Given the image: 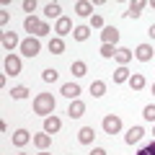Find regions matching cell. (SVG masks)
I'll list each match as a JSON object with an SVG mask.
<instances>
[{"label": "cell", "mask_w": 155, "mask_h": 155, "mask_svg": "<svg viewBox=\"0 0 155 155\" xmlns=\"http://www.w3.org/2000/svg\"><path fill=\"white\" fill-rule=\"evenodd\" d=\"M75 13H78L80 18L93 16V3H88V0H78V3H75Z\"/></svg>", "instance_id": "4fadbf2b"}, {"label": "cell", "mask_w": 155, "mask_h": 155, "mask_svg": "<svg viewBox=\"0 0 155 155\" xmlns=\"http://www.w3.org/2000/svg\"><path fill=\"white\" fill-rule=\"evenodd\" d=\"M145 5H147L145 0H132L129 3V11H127V18H140L142 11H145Z\"/></svg>", "instance_id": "5bb4252c"}, {"label": "cell", "mask_w": 155, "mask_h": 155, "mask_svg": "<svg viewBox=\"0 0 155 155\" xmlns=\"http://www.w3.org/2000/svg\"><path fill=\"white\" fill-rule=\"evenodd\" d=\"M28 93H31V91H28L26 85H16V88H11V98H16V101H21V98H26Z\"/></svg>", "instance_id": "484cf974"}, {"label": "cell", "mask_w": 155, "mask_h": 155, "mask_svg": "<svg viewBox=\"0 0 155 155\" xmlns=\"http://www.w3.org/2000/svg\"><path fill=\"white\" fill-rule=\"evenodd\" d=\"M3 67H5V75H21V57L8 54L5 62H3Z\"/></svg>", "instance_id": "277c9868"}, {"label": "cell", "mask_w": 155, "mask_h": 155, "mask_svg": "<svg viewBox=\"0 0 155 155\" xmlns=\"http://www.w3.org/2000/svg\"><path fill=\"white\" fill-rule=\"evenodd\" d=\"M34 145H36L39 150H47L52 145V134H47V132H41V134H34Z\"/></svg>", "instance_id": "ffe728a7"}, {"label": "cell", "mask_w": 155, "mask_h": 155, "mask_svg": "<svg viewBox=\"0 0 155 155\" xmlns=\"http://www.w3.org/2000/svg\"><path fill=\"white\" fill-rule=\"evenodd\" d=\"M39 49H41V44H39V39H36V36H28V39H23V41H21V52H23V57H36Z\"/></svg>", "instance_id": "3957f363"}, {"label": "cell", "mask_w": 155, "mask_h": 155, "mask_svg": "<svg viewBox=\"0 0 155 155\" xmlns=\"http://www.w3.org/2000/svg\"><path fill=\"white\" fill-rule=\"evenodd\" d=\"M91 26H93V28H104V18L93 13V16H91Z\"/></svg>", "instance_id": "d6a6232c"}, {"label": "cell", "mask_w": 155, "mask_h": 155, "mask_svg": "<svg viewBox=\"0 0 155 155\" xmlns=\"http://www.w3.org/2000/svg\"><path fill=\"white\" fill-rule=\"evenodd\" d=\"M127 80H129V70L127 67H116L114 70V83L119 85V83H127Z\"/></svg>", "instance_id": "d4e9b609"}, {"label": "cell", "mask_w": 155, "mask_h": 155, "mask_svg": "<svg viewBox=\"0 0 155 155\" xmlns=\"http://www.w3.org/2000/svg\"><path fill=\"white\" fill-rule=\"evenodd\" d=\"M153 140H155V127H153Z\"/></svg>", "instance_id": "ab89813d"}, {"label": "cell", "mask_w": 155, "mask_h": 155, "mask_svg": "<svg viewBox=\"0 0 155 155\" xmlns=\"http://www.w3.org/2000/svg\"><path fill=\"white\" fill-rule=\"evenodd\" d=\"M54 31H57V36L62 39V36H67V34H72L75 28H72V21H70V18H65V16H62V18H57Z\"/></svg>", "instance_id": "5b68a950"}, {"label": "cell", "mask_w": 155, "mask_h": 155, "mask_svg": "<svg viewBox=\"0 0 155 155\" xmlns=\"http://www.w3.org/2000/svg\"><path fill=\"white\" fill-rule=\"evenodd\" d=\"M96 137V129L93 127H80V132H78V140H80V145H91Z\"/></svg>", "instance_id": "e0dca14e"}, {"label": "cell", "mask_w": 155, "mask_h": 155, "mask_svg": "<svg viewBox=\"0 0 155 155\" xmlns=\"http://www.w3.org/2000/svg\"><path fill=\"white\" fill-rule=\"evenodd\" d=\"M132 57H134L132 49H127V47H119V49H116V54H114V60L119 62V67H127L129 62H132Z\"/></svg>", "instance_id": "52a82bcc"}, {"label": "cell", "mask_w": 155, "mask_h": 155, "mask_svg": "<svg viewBox=\"0 0 155 155\" xmlns=\"http://www.w3.org/2000/svg\"><path fill=\"white\" fill-rule=\"evenodd\" d=\"M54 96L52 93H36V98H34V114L39 116H52V111H54Z\"/></svg>", "instance_id": "6da1fadb"}, {"label": "cell", "mask_w": 155, "mask_h": 155, "mask_svg": "<svg viewBox=\"0 0 155 155\" xmlns=\"http://www.w3.org/2000/svg\"><path fill=\"white\" fill-rule=\"evenodd\" d=\"M57 78H60V72H57L54 67H47V70L41 72V80H44V83H54Z\"/></svg>", "instance_id": "83f0119b"}, {"label": "cell", "mask_w": 155, "mask_h": 155, "mask_svg": "<svg viewBox=\"0 0 155 155\" xmlns=\"http://www.w3.org/2000/svg\"><path fill=\"white\" fill-rule=\"evenodd\" d=\"M70 155H72V153H70Z\"/></svg>", "instance_id": "7bdbcfd3"}, {"label": "cell", "mask_w": 155, "mask_h": 155, "mask_svg": "<svg viewBox=\"0 0 155 155\" xmlns=\"http://www.w3.org/2000/svg\"><path fill=\"white\" fill-rule=\"evenodd\" d=\"M91 155H106V150L104 147H93V150H91Z\"/></svg>", "instance_id": "d590c367"}, {"label": "cell", "mask_w": 155, "mask_h": 155, "mask_svg": "<svg viewBox=\"0 0 155 155\" xmlns=\"http://www.w3.org/2000/svg\"><path fill=\"white\" fill-rule=\"evenodd\" d=\"M60 93L65 96V98L75 101L78 96H80V85H78V83H65V85H62V91H60Z\"/></svg>", "instance_id": "2e32d148"}, {"label": "cell", "mask_w": 155, "mask_h": 155, "mask_svg": "<svg viewBox=\"0 0 155 155\" xmlns=\"http://www.w3.org/2000/svg\"><path fill=\"white\" fill-rule=\"evenodd\" d=\"M23 11H28V16H34V11H36V0H23Z\"/></svg>", "instance_id": "1f68e13d"}, {"label": "cell", "mask_w": 155, "mask_h": 155, "mask_svg": "<svg viewBox=\"0 0 155 155\" xmlns=\"http://www.w3.org/2000/svg\"><path fill=\"white\" fill-rule=\"evenodd\" d=\"M101 41H104V44H116V41H119V28L104 26V31H101Z\"/></svg>", "instance_id": "ba28073f"}, {"label": "cell", "mask_w": 155, "mask_h": 155, "mask_svg": "<svg viewBox=\"0 0 155 155\" xmlns=\"http://www.w3.org/2000/svg\"><path fill=\"white\" fill-rule=\"evenodd\" d=\"M8 18H11V16H8V11H0V23H3V26L8 23Z\"/></svg>", "instance_id": "e575fe53"}, {"label": "cell", "mask_w": 155, "mask_h": 155, "mask_svg": "<svg viewBox=\"0 0 155 155\" xmlns=\"http://www.w3.org/2000/svg\"><path fill=\"white\" fill-rule=\"evenodd\" d=\"M67 114H70V119H80V116L85 114V104L80 98L70 101V106H67Z\"/></svg>", "instance_id": "9c48e42d"}, {"label": "cell", "mask_w": 155, "mask_h": 155, "mask_svg": "<svg viewBox=\"0 0 155 155\" xmlns=\"http://www.w3.org/2000/svg\"><path fill=\"white\" fill-rule=\"evenodd\" d=\"M142 137H145V129H142V127H129V129H127V137H124V142H127V145H137Z\"/></svg>", "instance_id": "8fae6325"}, {"label": "cell", "mask_w": 155, "mask_h": 155, "mask_svg": "<svg viewBox=\"0 0 155 155\" xmlns=\"http://www.w3.org/2000/svg\"><path fill=\"white\" fill-rule=\"evenodd\" d=\"M147 34H150V39H155V23H153V26L147 28Z\"/></svg>", "instance_id": "8d00e7d4"}, {"label": "cell", "mask_w": 155, "mask_h": 155, "mask_svg": "<svg viewBox=\"0 0 155 155\" xmlns=\"http://www.w3.org/2000/svg\"><path fill=\"white\" fill-rule=\"evenodd\" d=\"M44 16H47V18H62L60 3H47V5H44Z\"/></svg>", "instance_id": "44dd1931"}, {"label": "cell", "mask_w": 155, "mask_h": 155, "mask_svg": "<svg viewBox=\"0 0 155 155\" xmlns=\"http://www.w3.org/2000/svg\"><path fill=\"white\" fill-rule=\"evenodd\" d=\"M127 83H129V88L137 93V91H142V88H145V75H142V72H134V75H129Z\"/></svg>", "instance_id": "ac0fdd59"}, {"label": "cell", "mask_w": 155, "mask_h": 155, "mask_svg": "<svg viewBox=\"0 0 155 155\" xmlns=\"http://www.w3.org/2000/svg\"><path fill=\"white\" fill-rule=\"evenodd\" d=\"M49 52H52V54H62V52H65V41H62L60 36L49 39Z\"/></svg>", "instance_id": "603a6c76"}, {"label": "cell", "mask_w": 155, "mask_h": 155, "mask_svg": "<svg viewBox=\"0 0 155 155\" xmlns=\"http://www.w3.org/2000/svg\"><path fill=\"white\" fill-rule=\"evenodd\" d=\"M150 8H153V11H155V0H153V3H150Z\"/></svg>", "instance_id": "f35d334b"}, {"label": "cell", "mask_w": 155, "mask_h": 155, "mask_svg": "<svg viewBox=\"0 0 155 155\" xmlns=\"http://www.w3.org/2000/svg\"><path fill=\"white\" fill-rule=\"evenodd\" d=\"M91 93H93V98H101V96L106 93V83L104 80H93V83H91Z\"/></svg>", "instance_id": "cb8c5ba5"}, {"label": "cell", "mask_w": 155, "mask_h": 155, "mask_svg": "<svg viewBox=\"0 0 155 155\" xmlns=\"http://www.w3.org/2000/svg\"><path fill=\"white\" fill-rule=\"evenodd\" d=\"M104 132L106 134H119L122 132V119L116 114H106L104 116Z\"/></svg>", "instance_id": "7a4b0ae2"}, {"label": "cell", "mask_w": 155, "mask_h": 155, "mask_svg": "<svg viewBox=\"0 0 155 155\" xmlns=\"http://www.w3.org/2000/svg\"><path fill=\"white\" fill-rule=\"evenodd\" d=\"M39 26H41V21H39L36 16H26V21H23V28H26L28 34H34V36H36V34H39Z\"/></svg>", "instance_id": "d6986e66"}, {"label": "cell", "mask_w": 155, "mask_h": 155, "mask_svg": "<svg viewBox=\"0 0 155 155\" xmlns=\"http://www.w3.org/2000/svg\"><path fill=\"white\" fill-rule=\"evenodd\" d=\"M137 155H155V140H153L150 145H145V147H140Z\"/></svg>", "instance_id": "4dcf8cb0"}, {"label": "cell", "mask_w": 155, "mask_h": 155, "mask_svg": "<svg viewBox=\"0 0 155 155\" xmlns=\"http://www.w3.org/2000/svg\"><path fill=\"white\" fill-rule=\"evenodd\" d=\"M0 44H3V49L13 52V47H21V41H18V36L13 31H3V36H0Z\"/></svg>", "instance_id": "8992f818"}, {"label": "cell", "mask_w": 155, "mask_h": 155, "mask_svg": "<svg viewBox=\"0 0 155 155\" xmlns=\"http://www.w3.org/2000/svg\"><path fill=\"white\" fill-rule=\"evenodd\" d=\"M114 54H116L114 44H101V57H106V60H111Z\"/></svg>", "instance_id": "f546056e"}, {"label": "cell", "mask_w": 155, "mask_h": 155, "mask_svg": "<svg viewBox=\"0 0 155 155\" xmlns=\"http://www.w3.org/2000/svg\"><path fill=\"white\" fill-rule=\"evenodd\" d=\"M142 116H145V122H153L155 124V104H147L142 109Z\"/></svg>", "instance_id": "f1b7e54d"}, {"label": "cell", "mask_w": 155, "mask_h": 155, "mask_svg": "<svg viewBox=\"0 0 155 155\" xmlns=\"http://www.w3.org/2000/svg\"><path fill=\"white\" fill-rule=\"evenodd\" d=\"M60 129H62L60 116H54V114H52V116H47V119H44V132H47V134H57Z\"/></svg>", "instance_id": "30bf717a"}, {"label": "cell", "mask_w": 155, "mask_h": 155, "mask_svg": "<svg viewBox=\"0 0 155 155\" xmlns=\"http://www.w3.org/2000/svg\"><path fill=\"white\" fill-rule=\"evenodd\" d=\"M153 93H155V83H153Z\"/></svg>", "instance_id": "60d3db41"}, {"label": "cell", "mask_w": 155, "mask_h": 155, "mask_svg": "<svg viewBox=\"0 0 155 155\" xmlns=\"http://www.w3.org/2000/svg\"><path fill=\"white\" fill-rule=\"evenodd\" d=\"M39 155H52V153H47V150H41V153H39Z\"/></svg>", "instance_id": "74e56055"}, {"label": "cell", "mask_w": 155, "mask_h": 155, "mask_svg": "<svg viewBox=\"0 0 155 155\" xmlns=\"http://www.w3.org/2000/svg\"><path fill=\"white\" fill-rule=\"evenodd\" d=\"M11 140H13V145H16V147H23V145H28V142H31L34 137H31V134L26 132V129H16Z\"/></svg>", "instance_id": "7c38bea8"}, {"label": "cell", "mask_w": 155, "mask_h": 155, "mask_svg": "<svg viewBox=\"0 0 155 155\" xmlns=\"http://www.w3.org/2000/svg\"><path fill=\"white\" fill-rule=\"evenodd\" d=\"M134 57H137L140 62H150L153 60V47L150 44H140L137 49H134Z\"/></svg>", "instance_id": "9a60e30c"}, {"label": "cell", "mask_w": 155, "mask_h": 155, "mask_svg": "<svg viewBox=\"0 0 155 155\" xmlns=\"http://www.w3.org/2000/svg\"><path fill=\"white\" fill-rule=\"evenodd\" d=\"M70 72H72V75H75V78H83L85 72H88V65H85L83 60H75V62H72V65H70Z\"/></svg>", "instance_id": "7402d4cb"}, {"label": "cell", "mask_w": 155, "mask_h": 155, "mask_svg": "<svg viewBox=\"0 0 155 155\" xmlns=\"http://www.w3.org/2000/svg\"><path fill=\"white\" fill-rule=\"evenodd\" d=\"M72 36H75L78 41H85V39L91 36V28H88V26H75V31H72Z\"/></svg>", "instance_id": "4316f807"}, {"label": "cell", "mask_w": 155, "mask_h": 155, "mask_svg": "<svg viewBox=\"0 0 155 155\" xmlns=\"http://www.w3.org/2000/svg\"><path fill=\"white\" fill-rule=\"evenodd\" d=\"M18 155H26V153H18Z\"/></svg>", "instance_id": "b9f144b4"}, {"label": "cell", "mask_w": 155, "mask_h": 155, "mask_svg": "<svg viewBox=\"0 0 155 155\" xmlns=\"http://www.w3.org/2000/svg\"><path fill=\"white\" fill-rule=\"evenodd\" d=\"M49 31H52V28H49V23H47V21H41V26H39V34H36V39H39V36H47Z\"/></svg>", "instance_id": "836d02e7"}]
</instances>
